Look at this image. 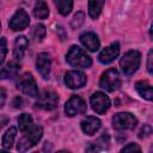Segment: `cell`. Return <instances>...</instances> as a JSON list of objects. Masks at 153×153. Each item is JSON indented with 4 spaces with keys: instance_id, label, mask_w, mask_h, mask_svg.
Instances as JSON below:
<instances>
[{
    "instance_id": "obj_1",
    "label": "cell",
    "mask_w": 153,
    "mask_h": 153,
    "mask_svg": "<svg viewBox=\"0 0 153 153\" xmlns=\"http://www.w3.org/2000/svg\"><path fill=\"white\" fill-rule=\"evenodd\" d=\"M42 135H43L42 127L37 126V124H32L27 130L24 131L23 136L18 140V142H17V151L19 153H25L31 147H33L36 143H38V141L41 140Z\"/></svg>"
},
{
    "instance_id": "obj_2",
    "label": "cell",
    "mask_w": 153,
    "mask_h": 153,
    "mask_svg": "<svg viewBox=\"0 0 153 153\" xmlns=\"http://www.w3.org/2000/svg\"><path fill=\"white\" fill-rule=\"evenodd\" d=\"M66 61L75 68H90L92 65L91 57L84 49L78 45H72L66 55Z\"/></svg>"
},
{
    "instance_id": "obj_3",
    "label": "cell",
    "mask_w": 153,
    "mask_h": 153,
    "mask_svg": "<svg viewBox=\"0 0 153 153\" xmlns=\"http://www.w3.org/2000/svg\"><path fill=\"white\" fill-rule=\"evenodd\" d=\"M141 63V54L137 50H129L127 51L120 60V67L124 75L134 74Z\"/></svg>"
},
{
    "instance_id": "obj_4",
    "label": "cell",
    "mask_w": 153,
    "mask_h": 153,
    "mask_svg": "<svg viewBox=\"0 0 153 153\" xmlns=\"http://www.w3.org/2000/svg\"><path fill=\"white\" fill-rule=\"evenodd\" d=\"M120 85H121V78H120L117 69H115V68L106 69L99 79V86L103 90L109 91V92L117 90L120 87Z\"/></svg>"
},
{
    "instance_id": "obj_5",
    "label": "cell",
    "mask_w": 153,
    "mask_h": 153,
    "mask_svg": "<svg viewBox=\"0 0 153 153\" xmlns=\"http://www.w3.org/2000/svg\"><path fill=\"white\" fill-rule=\"evenodd\" d=\"M17 87L29 97H38V87L31 73H24L19 76Z\"/></svg>"
},
{
    "instance_id": "obj_6",
    "label": "cell",
    "mask_w": 153,
    "mask_h": 153,
    "mask_svg": "<svg viewBox=\"0 0 153 153\" xmlns=\"http://www.w3.org/2000/svg\"><path fill=\"white\" fill-rule=\"evenodd\" d=\"M137 124V118L130 112H118L112 116V126L115 129H133Z\"/></svg>"
},
{
    "instance_id": "obj_7",
    "label": "cell",
    "mask_w": 153,
    "mask_h": 153,
    "mask_svg": "<svg viewBox=\"0 0 153 153\" xmlns=\"http://www.w3.org/2000/svg\"><path fill=\"white\" fill-rule=\"evenodd\" d=\"M86 103L80 96H72L65 104V112L67 116L73 117L86 112Z\"/></svg>"
},
{
    "instance_id": "obj_8",
    "label": "cell",
    "mask_w": 153,
    "mask_h": 153,
    "mask_svg": "<svg viewBox=\"0 0 153 153\" xmlns=\"http://www.w3.org/2000/svg\"><path fill=\"white\" fill-rule=\"evenodd\" d=\"M90 104H91L93 111L102 115V114H105L109 110V108L111 105V102H110V98L105 93H103L100 91H97L90 97Z\"/></svg>"
},
{
    "instance_id": "obj_9",
    "label": "cell",
    "mask_w": 153,
    "mask_h": 153,
    "mask_svg": "<svg viewBox=\"0 0 153 153\" xmlns=\"http://www.w3.org/2000/svg\"><path fill=\"white\" fill-rule=\"evenodd\" d=\"M29 24H30L29 14L23 8L17 10V12L11 17V19L8 22V26L13 31H22V30L26 29L29 26Z\"/></svg>"
},
{
    "instance_id": "obj_10",
    "label": "cell",
    "mask_w": 153,
    "mask_h": 153,
    "mask_svg": "<svg viewBox=\"0 0 153 153\" xmlns=\"http://www.w3.org/2000/svg\"><path fill=\"white\" fill-rule=\"evenodd\" d=\"M59 104V96L53 91H44L37 99L36 105L43 110H54Z\"/></svg>"
},
{
    "instance_id": "obj_11",
    "label": "cell",
    "mask_w": 153,
    "mask_h": 153,
    "mask_svg": "<svg viewBox=\"0 0 153 153\" xmlns=\"http://www.w3.org/2000/svg\"><path fill=\"white\" fill-rule=\"evenodd\" d=\"M86 75L80 71H68L65 74V84L69 88H80L86 84Z\"/></svg>"
},
{
    "instance_id": "obj_12",
    "label": "cell",
    "mask_w": 153,
    "mask_h": 153,
    "mask_svg": "<svg viewBox=\"0 0 153 153\" xmlns=\"http://www.w3.org/2000/svg\"><path fill=\"white\" fill-rule=\"evenodd\" d=\"M50 67H51V60L50 56L47 53H39L37 55L36 60V68L41 76L43 79H48L50 75Z\"/></svg>"
},
{
    "instance_id": "obj_13",
    "label": "cell",
    "mask_w": 153,
    "mask_h": 153,
    "mask_svg": "<svg viewBox=\"0 0 153 153\" xmlns=\"http://www.w3.org/2000/svg\"><path fill=\"white\" fill-rule=\"evenodd\" d=\"M118 54H120V44H118L117 42H115V43L110 44L109 47L104 48V49L99 53L98 60H99L102 63L108 65V63L112 62V61L118 56Z\"/></svg>"
},
{
    "instance_id": "obj_14",
    "label": "cell",
    "mask_w": 153,
    "mask_h": 153,
    "mask_svg": "<svg viewBox=\"0 0 153 153\" xmlns=\"http://www.w3.org/2000/svg\"><path fill=\"white\" fill-rule=\"evenodd\" d=\"M110 146V136L108 133H103L94 142H90L86 147V153H98L100 151L108 149Z\"/></svg>"
},
{
    "instance_id": "obj_15",
    "label": "cell",
    "mask_w": 153,
    "mask_h": 153,
    "mask_svg": "<svg viewBox=\"0 0 153 153\" xmlns=\"http://www.w3.org/2000/svg\"><path fill=\"white\" fill-rule=\"evenodd\" d=\"M80 42L81 44L90 51H96L99 49V45H100V42H99V38L98 36L92 32V31H86V32H82L80 35Z\"/></svg>"
},
{
    "instance_id": "obj_16",
    "label": "cell",
    "mask_w": 153,
    "mask_h": 153,
    "mask_svg": "<svg viewBox=\"0 0 153 153\" xmlns=\"http://www.w3.org/2000/svg\"><path fill=\"white\" fill-rule=\"evenodd\" d=\"M81 130L86 134V135H93L96 131H98V129L102 126V122L98 117L96 116H86L81 123Z\"/></svg>"
},
{
    "instance_id": "obj_17",
    "label": "cell",
    "mask_w": 153,
    "mask_h": 153,
    "mask_svg": "<svg viewBox=\"0 0 153 153\" xmlns=\"http://www.w3.org/2000/svg\"><path fill=\"white\" fill-rule=\"evenodd\" d=\"M27 47H29V39L26 38V36H24V35L18 36L13 44V57L16 60L23 59Z\"/></svg>"
},
{
    "instance_id": "obj_18",
    "label": "cell",
    "mask_w": 153,
    "mask_h": 153,
    "mask_svg": "<svg viewBox=\"0 0 153 153\" xmlns=\"http://www.w3.org/2000/svg\"><path fill=\"white\" fill-rule=\"evenodd\" d=\"M135 88H136V91H137V93L142 97V98H145V99H147V100H152V96H153V92H152V86H151V84L148 82V81H146V80H140V81H137L136 84H135Z\"/></svg>"
},
{
    "instance_id": "obj_19",
    "label": "cell",
    "mask_w": 153,
    "mask_h": 153,
    "mask_svg": "<svg viewBox=\"0 0 153 153\" xmlns=\"http://www.w3.org/2000/svg\"><path fill=\"white\" fill-rule=\"evenodd\" d=\"M104 1L102 0H92L88 1V14L92 19H97L102 12V8L104 6Z\"/></svg>"
},
{
    "instance_id": "obj_20",
    "label": "cell",
    "mask_w": 153,
    "mask_h": 153,
    "mask_svg": "<svg viewBox=\"0 0 153 153\" xmlns=\"http://www.w3.org/2000/svg\"><path fill=\"white\" fill-rule=\"evenodd\" d=\"M33 16L38 19H45L49 16V7L44 1H37L33 7Z\"/></svg>"
},
{
    "instance_id": "obj_21",
    "label": "cell",
    "mask_w": 153,
    "mask_h": 153,
    "mask_svg": "<svg viewBox=\"0 0 153 153\" xmlns=\"http://www.w3.org/2000/svg\"><path fill=\"white\" fill-rule=\"evenodd\" d=\"M19 69V65L17 62H8L6 67H4L0 71V78H13L17 75Z\"/></svg>"
},
{
    "instance_id": "obj_22",
    "label": "cell",
    "mask_w": 153,
    "mask_h": 153,
    "mask_svg": "<svg viewBox=\"0 0 153 153\" xmlns=\"http://www.w3.org/2000/svg\"><path fill=\"white\" fill-rule=\"evenodd\" d=\"M16 134H17V129L14 127H10L6 133L4 134L2 136V147L6 148V149H10L14 142V137H16Z\"/></svg>"
},
{
    "instance_id": "obj_23",
    "label": "cell",
    "mask_w": 153,
    "mask_h": 153,
    "mask_svg": "<svg viewBox=\"0 0 153 153\" xmlns=\"http://www.w3.org/2000/svg\"><path fill=\"white\" fill-rule=\"evenodd\" d=\"M59 13L62 14V16H67L71 13L72 8H73V1L71 0H57L54 2Z\"/></svg>"
},
{
    "instance_id": "obj_24",
    "label": "cell",
    "mask_w": 153,
    "mask_h": 153,
    "mask_svg": "<svg viewBox=\"0 0 153 153\" xmlns=\"http://www.w3.org/2000/svg\"><path fill=\"white\" fill-rule=\"evenodd\" d=\"M18 124H19V130L20 131L24 133L25 130H27L33 124V121H32L31 115H29V114H22V115H19V117H18Z\"/></svg>"
},
{
    "instance_id": "obj_25",
    "label": "cell",
    "mask_w": 153,
    "mask_h": 153,
    "mask_svg": "<svg viewBox=\"0 0 153 153\" xmlns=\"http://www.w3.org/2000/svg\"><path fill=\"white\" fill-rule=\"evenodd\" d=\"M45 32H47V30H45V26L43 24H41V23L36 24L33 26V29H32V38H33V41L35 42H41L44 38Z\"/></svg>"
},
{
    "instance_id": "obj_26",
    "label": "cell",
    "mask_w": 153,
    "mask_h": 153,
    "mask_svg": "<svg viewBox=\"0 0 153 153\" xmlns=\"http://www.w3.org/2000/svg\"><path fill=\"white\" fill-rule=\"evenodd\" d=\"M84 22H85V13L82 11H78L71 20V26L73 29H79L84 24Z\"/></svg>"
},
{
    "instance_id": "obj_27",
    "label": "cell",
    "mask_w": 153,
    "mask_h": 153,
    "mask_svg": "<svg viewBox=\"0 0 153 153\" xmlns=\"http://www.w3.org/2000/svg\"><path fill=\"white\" fill-rule=\"evenodd\" d=\"M6 54H7V41L5 37H1L0 38V67L5 61Z\"/></svg>"
},
{
    "instance_id": "obj_28",
    "label": "cell",
    "mask_w": 153,
    "mask_h": 153,
    "mask_svg": "<svg viewBox=\"0 0 153 153\" xmlns=\"http://www.w3.org/2000/svg\"><path fill=\"white\" fill-rule=\"evenodd\" d=\"M120 153H142L141 148L139 145L136 143H128L127 146H124Z\"/></svg>"
},
{
    "instance_id": "obj_29",
    "label": "cell",
    "mask_w": 153,
    "mask_h": 153,
    "mask_svg": "<svg viewBox=\"0 0 153 153\" xmlns=\"http://www.w3.org/2000/svg\"><path fill=\"white\" fill-rule=\"evenodd\" d=\"M151 133H152L151 126H149V124H143V127H142L141 130L139 131V137H140V139H143V137L148 136Z\"/></svg>"
},
{
    "instance_id": "obj_30",
    "label": "cell",
    "mask_w": 153,
    "mask_h": 153,
    "mask_svg": "<svg viewBox=\"0 0 153 153\" xmlns=\"http://www.w3.org/2000/svg\"><path fill=\"white\" fill-rule=\"evenodd\" d=\"M152 60H153V50L151 49L148 51V55H147V71L149 74L153 73V65H152Z\"/></svg>"
},
{
    "instance_id": "obj_31",
    "label": "cell",
    "mask_w": 153,
    "mask_h": 153,
    "mask_svg": "<svg viewBox=\"0 0 153 153\" xmlns=\"http://www.w3.org/2000/svg\"><path fill=\"white\" fill-rule=\"evenodd\" d=\"M6 102V91L4 88H0V109L4 106Z\"/></svg>"
},
{
    "instance_id": "obj_32",
    "label": "cell",
    "mask_w": 153,
    "mask_h": 153,
    "mask_svg": "<svg viewBox=\"0 0 153 153\" xmlns=\"http://www.w3.org/2000/svg\"><path fill=\"white\" fill-rule=\"evenodd\" d=\"M12 105H13L14 108H22V106H23V99H22L20 97H16V98L13 99V102H12Z\"/></svg>"
},
{
    "instance_id": "obj_33",
    "label": "cell",
    "mask_w": 153,
    "mask_h": 153,
    "mask_svg": "<svg viewBox=\"0 0 153 153\" xmlns=\"http://www.w3.org/2000/svg\"><path fill=\"white\" fill-rule=\"evenodd\" d=\"M56 153H71V152H68V151H63V149H62V151H57Z\"/></svg>"
},
{
    "instance_id": "obj_34",
    "label": "cell",
    "mask_w": 153,
    "mask_h": 153,
    "mask_svg": "<svg viewBox=\"0 0 153 153\" xmlns=\"http://www.w3.org/2000/svg\"><path fill=\"white\" fill-rule=\"evenodd\" d=\"M0 153H8V152H6V151H2V149H0Z\"/></svg>"
},
{
    "instance_id": "obj_35",
    "label": "cell",
    "mask_w": 153,
    "mask_h": 153,
    "mask_svg": "<svg viewBox=\"0 0 153 153\" xmlns=\"http://www.w3.org/2000/svg\"><path fill=\"white\" fill-rule=\"evenodd\" d=\"M1 126H2V124H1V121H0V129H1Z\"/></svg>"
},
{
    "instance_id": "obj_36",
    "label": "cell",
    "mask_w": 153,
    "mask_h": 153,
    "mask_svg": "<svg viewBox=\"0 0 153 153\" xmlns=\"http://www.w3.org/2000/svg\"><path fill=\"white\" fill-rule=\"evenodd\" d=\"M33 153H42V152H33Z\"/></svg>"
},
{
    "instance_id": "obj_37",
    "label": "cell",
    "mask_w": 153,
    "mask_h": 153,
    "mask_svg": "<svg viewBox=\"0 0 153 153\" xmlns=\"http://www.w3.org/2000/svg\"><path fill=\"white\" fill-rule=\"evenodd\" d=\"M0 31H1V23H0Z\"/></svg>"
}]
</instances>
